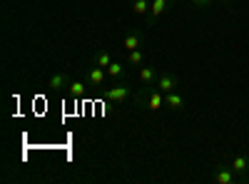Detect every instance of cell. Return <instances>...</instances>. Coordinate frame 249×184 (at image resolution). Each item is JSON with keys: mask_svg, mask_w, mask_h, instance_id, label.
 I'll return each mask as SVG.
<instances>
[{"mask_svg": "<svg viewBox=\"0 0 249 184\" xmlns=\"http://www.w3.org/2000/svg\"><path fill=\"white\" fill-rule=\"evenodd\" d=\"M130 97H132V87L127 83H117V85L105 90V100L112 102V105H122V102H127Z\"/></svg>", "mask_w": 249, "mask_h": 184, "instance_id": "obj_1", "label": "cell"}, {"mask_svg": "<svg viewBox=\"0 0 249 184\" xmlns=\"http://www.w3.org/2000/svg\"><path fill=\"white\" fill-rule=\"evenodd\" d=\"M137 102H140L142 107H147V110H160V107L164 105V92L155 87V90H150V92H147V97H144V95H142V97H137Z\"/></svg>", "mask_w": 249, "mask_h": 184, "instance_id": "obj_2", "label": "cell"}, {"mask_svg": "<svg viewBox=\"0 0 249 184\" xmlns=\"http://www.w3.org/2000/svg\"><path fill=\"white\" fill-rule=\"evenodd\" d=\"M177 85H179L177 75H172V72H160V75H157V90H162L164 95L172 92V90H177Z\"/></svg>", "mask_w": 249, "mask_h": 184, "instance_id": "obj_3", "label": "cell"}, {"mask_svg": "<svg viewBox=\"0 0 249 184\" xmlns=\"http://www.w3.org/2000/svg\"><path fill=\"white\" fill-rule=\"evenodd\" d=\"M237 179V172L232 167H217L214 169V182L217 184H234Z\"/></svg>", "mask_w": 249, "mask_h": 184, "instance_id": "obj_4", "label": "cell"}, {"mask_svg": "<svg viewBox=\"0 0 249 184\" xmlns=\"http://www.w3.org/2000/svg\"><path fill=\"white\" fill-rule=\"evenodd\" d=\"M105 77H107V70L95 65V67L88 72V85H90V87H102V83H105Z\"/></svg>", "mask_w": 249, "mask_h": 184, "instance_id": "obj_5", "label": "cell"}, {"mask_svg": "<svg viewBox=\"0 0 249 184\" xmlns=\"http://www.w3.org/2000/svg\"><path fill=\"white\" fill-rule=\"evenodd\" d=\"M167 3H170V0H152V3H150V13H147V25H152L155 20H157V17L164 13Z\"/></svg>", "mask_w": 249, "mask_h": 184, "instance_id": "obj_6", "label": "cell"}, {"mask_svg": "<svg viewBox=\"0 0 249 184\" xmlns=\"http://www.w3.org/2000/svg\"><path fill=\"white\" fill-rule=\"evenodd\" d=\"M140 45H142V35L140 33H127L124 35V40H122V48L124 50H140Z\"/></svg>", "mask_w": 249, "mask_h": 184, "instance_id": "obj_7", "label": "cell"}, {"mask_svg": "<svg viewBox=\"0 0 249 184\" xmlns=\"http://www.w3.org/2000/svg\"><path fill=\"white\" fill-rule=\"evenodd\" d=\"M68 85H70V80H68L65 72H55V75L48 80V87H50V90H62V87H68Z\"/></svg>", "mask_w": 249, "mask_h": 184, "instance_id": "obj_8", "label": "cell"}, {"mask_svg": "<svg viewBox=\"0 0 249 184\" xmlns=\"http://www.w3.org/2000/svg\"><path fill=\"white\" fill-rule=\"evenodd\" d=\"M232 169H234L237 174H247V172H249V159H247L244 154H237V157L232 159Z\"/></svg>", "mask_w": 249, "mask_h": 184, "instance_id": "obj_9", "label": "cell"}, {"mask_svg": "<svg viewBox=\"0 0 249 184\" xmlns=\"http://www.w3.org/2000/svg\"><path fill=\"white\" fill-rule=\"evenodd\" d=\"M164 102H167V105H170L172 110H182V107H184V97H182V95H177L175 90L164 95Z\"/></svg>", "mask_w": 249, "mask_h": 184, "instance_id": "obj_10", "label": "cell"}, {"mask_svg": "<svg viewBox=\"0 0 249 184\" xmlns=\"http://www.w3.org/2000/svg\"><path fill=\"white\" fill-rule=\"evenodd\" d=\"M157 80V70L155 67H140V83L142 85H152Z\"/></svg>", "mask_w": 249, "mask_h": 184, "instance_id": "obj_11", "label": "cell"}, {"mask_svg": "<svg viewBox=\"0 0 249 184\" xmlns=\"http://www.w3.org/2000/svg\"><path fill=\"white\" fill-rule=\"evenodd\" d=\"M110 63H112V55H110L107 50H100V52L95 55V65H97V67H105V70H107Z\"/></svg>", "mask_w": 249, "mask_h": 184, "instance_id": "obj_12", "label": "cell"}, {"mask_svg": "<svg viewBox=\"0 0 249 184\" xmlns=\"http://www.w3.org/2000/svg\"><path fill=\"white\" fill-rule=\"evenodd\" d=\"M107 75H110L112 80H122V77H124V67L117 63V60H112L110 67H107Z\"/></svg>", "mask_w": 249, "mask_h": 184, "instance_id": "obj_13", "label": "cell"}, {"mask_svg": "<svg viewBox=\"0 0 249 184\" xmlns=\"http://www.w3.org/2000/svg\"><path fill=\"white\" fill-rule=\"evenodd\" d=\"M68 87H70V97H75V100H80L82 95L88 92V85L85 83H70Z\"/></svg>", "mask_w": 249, "mask_h": 184, "instance_id": "obj_14", "label": "cell"}, {"mask_svg": "<svg viewBox=\"0 0 249 184\" xmlns=\"http://www.w3.org/2000/svg\"><path fill=\"white\" fill-rule=\"evenodd\" d=\"M132 10H135L137 15L150 13V0H132Z\"/></svg>", "mask_w": 249, "mask_h": 184, "instance_id": "obj_15", "label": "cell"}, {"mask_svg": "<svg viewBox=\"0 0 249 184\" xmlns=\"http://www.w3.org/2000/svg\"><path fill=\"white\" fill-rule=\"evenodd\" d=\"M127 60H130V65H135V67H140V65L144 63V55H142V50H130V55H127Z\"/></svg>", "mask_w": 249, "mask_h": 184, "instance_id": "obj_16", "label": "cell"}, {"mask_svg": "<svg viewBox=\"0 0 249 184\" xmlns=\"http://www.w3.org/2000/svg\"><path fill=\"white\" fill-rule=\"evenodd\" d=\"M192 3H195V8H207L212 0H192Z\"/></svg>", "mask_w": 249, "mask_h": 184, "instance_id": "obj_17", "label": "cell"}]
</instances>
